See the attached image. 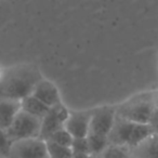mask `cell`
I'll use <instances>...</instances> for the list:
<instances>
[{
    "label": "cell",
    "mask_w": 158,
    "mask_h": 158,
    "mask_svg": "<svg viewBox=\"0 0 158 158\" xmlns=\"http://www.w3.org/2000/svg\"><path fill=\"white\" fill-rule=\"evenodd\" d=\"M13 143L10 141L7 132L0 129V157L8 158Z\"/></svg>",
    "instance_id": "cell-17"
},
{
    "label": "cell",
    "mask_w": 158,
    "mask_h": 158,
    "mask_svg": "<svg viewBox=\"0 0 158 158\" xmlns=\"http://www.w3.org/2000/svg\"><path fill=\"white\" fill-rule=\"evenodd\" d=\"M98 157L99 158H130V149L120 146L110 145Z\"/></svg>",
    "instance_id": "cell-15"
},
{
    "label": "cell",
    "mask_w": 158,
    "mask_h": 158,
    "mask_svg": "<svg viewBox=\"0 0 158 158\" xmlns=\"http://www.w3.org/2000/svg\"><path fill=\"white\" fill-rule=\"evenodd\" d=\"M46 146L50 158H73L74 155L72 148L62 146L51 141H46Z\"/></svg>",
    "instance_id": "cell-14"
},
{
    "label": "cell",
    "mask_w": 158,
    "mask_h": 158,
    "mask_svg": "<svg viewBox=\"0 0 158 158\" xmlns=\"http://www.w3.org/2000/svg\"><path fill=\"white\" fill-rule=\"evenodd\" d=\"M0 74H1V73H0Z\"/></svg>",
    "instance_id": "cell-21"
},
{
    "label": "cell",
    "mask_w": 158,
    "mask_h": 158,
    "mask_svg": "<svg viewBox=\"0 0 158 158\" xmlns=\"http://www.w3.org/2000/svg\"><path fill=\"white\" fill-rule=\"evenodd\" d=\"M21 107H22V110L26 112L27 114L40 119L44 118L50 110V107L44 105L42 102H40L39 100L36 99L33 95H29V97L25 98L24 100H22L21 101Z\"/></svg>",
    "instance_id": "cell-12"
},
{
    "label": "cell",
    "mask_w": 158,
    "mask_h": 158,
    "mask_svg": "<svg viewBox=\"0 0 158 158\" xmlns=\"http://www.w3.org/2000/svg\"><path fill=\"white\" fill-rule=\"evenodd\" d=\"M37 66L22 64L9 67L0 74V101H22L33 93L36 85L42 80Z\"/></svg>",
    "instance_id": "cell-1"
},
{
    "label": "cell",
    "mask_w": 158,
    "mask_h": 158,
    "mask_svg": "<svg viewBox=\"0 0 158 158\" xmlns=\"http://www.w3.org/2000/svg\"><path fill=\"white\" fill-rule=\"evenodd\" d=\"M8 158H50L46 142L39 139H31L14 142Z\"/></svg>",
    "instance_id": "cell-7"
},
{
    "label": "cell",
    "mask_w": 158,
    "mask_h": 158,
    "mask_svg": "<svg viewBox=\"0 0 158 158\" xmlns=\"http://www.w3.org/2000/svg\"><path fill=\"white\" fill-rule=\"evenodd\" d=\"M116 120V106H104L92 110L89 133L107 138Z\"/></svg>",
    "instance_id": "cell-6"
},
{
    "label": "cell",
    "mask_w": 158,
    "mask_h": 158,
    "mask_svg": "<svg viewBox=\"0 0 158 158\" xmlns=\"http://www.w3.org/2000/svg\"><path fill=\"white\" fill-rule=\"evenodd\" d=\"M72 151L73 154H87V155H90L87 138L74 139L72 144Z\"/></svg>",
    "instance_id": "cell-18"
},
{
    "label": "cell",
    "mask_w": 158,
    "mask_h": 158,
    "mask_svg": "<svg viewBox=\"0 0 158 158\" xmlns=\"http://www.w3.org/2000/svg\"><path fill=\"white\" fill-rule=\"evenodd\" d=\"M130 158H158V135L152 134L130 151Z\"/></svg>",
    "instance_id": "cell-11"
},
{
    "label": "cell",
    "mask_w": 158,
    "mask_h": 158,
    "mask_svg": "<svg viewBox=\"0 0 158 158\" xmlns=\"http://www.w3.org/2000/svg\"><path fill=\"white\" fill-rule=\"evenodd\" d=\"M155 108L153 92L140 93L116 106V116L130 123L148 125Z\"/></svg>",
    "instance_id": "cell-3"
},
{
    "label": "cell",
    "mask_w": 158,
    "mask_h": 158,
    "mask_svg": "<svg viewBox=\"0 0 158 158\" xmlns=\"http://www.w3.org/2000/svg\"><path fill=\"white\" fill-rule=\"evenodd\" d=\"M148 126L152 130V133L158 135V108H155L152 114V117L149 119Z\"/></svg>",
    "instance_id": "cell-19"
},
{
    "label": "cell",
    "mask_w": 158,
    "mask_h": 158,
    "mask_svg": "<svg viewBox=\"0 0 158 158\" xmlns=\"http://www.w3.org/2000/svg\"><path fill=\"white\" fill-rule=\"evenodd\" d=\"M92 110L81 112H70L64 129L74 139H85L90 132Z\"/></svg>",
    "instance_id": "cell-8"
},
{
    "label": "cell",
    "mask_w": 158,
    "mask_h": 158,
    "mask_svg": "<svg viewBox=\"0 0 158 158\" xmlns=\"http://www.w3.org/2000/svg\"><path fill=\"white\" fill-rule=\"evenodd\" d=\"M41 119L27 114L21 110L12 125L7 130V134L12 143L31 139H39Z\"/></svg>",
    "instance_id": "cell-4"
},
{
    "label": "cell",
    "mask_w": 158,
    "mask_h": 158,
    "mask_svg": "<svg viewBox=\"0 0 158 158\" xmlns=\"http://www.w3.org/2000/svg\"><path fill=\"white\" fill-rule=\"evenodd\" d=\"M152 134L153 133L148 125L130 123L116 116V120L107 139L110 145L125 147L131 151Z\"/></svg>",
    "instance_id": "cell-2"
},
{
    "label": "cell",
    "mask_w": 158,
    "mask_h": 158,
    "mask_svg": "<svg viewBox=\"0 0 158 158\" xmlns=\"http://www.w3.org/2000/svg\"><path fill=\"white\" fill-rule=\"evenodd\" d=\"M153 98H154V104H155V107L158 108V90L153 91Z\"/></svg>",
    "instance_id": "cell-20"
},
{
    "label": "cell",
    "mask_w": 158,
    "mask_h": 158,
    "mask_svg": "<svg viewBox=\"0 0 158 158\" xmlns=\"http://www.w3.org/2000/svg\"><path fill=\"white\" fill-rule=\"evenodd\" d=\"M68 116H69V112L66 110L63 104L50 108L48 114L41 119L39 140L46 142L55 132L64 129Z\"/></svg>",
    "instance_id": "cell-5"
},
{
    "label": "cell",
    "mask_w": 158,
    "mask_h": 158,
    "mask_svg": "<svg viewBox=\"0 0 158 158\" xmlns=\"http://www.w3.org/2000/svg\"><path fill=\"white\" fill-rule=\"evenodd\" d=\"M48 141H51V142H53V143H56V144L62 145V146L72 148V144H73V141H74V138H73L65 129H62V130H60V131L55 132L53 135H51V138L49 139Z\"/></svg>",
    "instance_id": "cell-16"
},
{
    "label": "cell",
    "mask_w": 158,
    "mask_h": 158,
    "mask_svg": "<svg viewBox=\"0 0 158 158\" xmlns=\"http://www.w3.org/2000/svg\"><path fill=\"white\" fill-rule=\"evenodd\" d=\"M31 95L50 108L62 104L61 97H60V92L57 88L52 82L48 81L46 79H42L36 85Z\"/></svg>",
    "instance_id": "cell-9"
},
{
    "label": "cell",
    "mask_w": 158,
    "mask_h": 158,
    "mask_svg": "<svg viewBox=\"0 0 158 158\" xmlns=\"http://www.w3.org/2000/svg\"><path fill=\"white\" fill-rule=\"evenodd\" d=\"M21 110L20 101H0V129L7 131Z\"/></svg>",
    "instance_id": "cell-10"
},
{
    "label": "cell",
    "mask_w": 158,
    "mask_h": 158,
    "mask_svg": "<svg viewBox=\"0 0 158 158\" xmlns=\"http://www.w3.org/2000/svg\"><path fill=\"white\" fill-rule=\"evenodd\" d=\"M88 140V146H89V153L92 156H100L108 146V139L106 136L97 135V134L89 133L87 136Z\"/></svg>",
    "instance_id": "cell-13"
}]
</instances>
